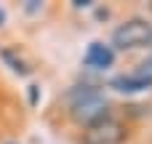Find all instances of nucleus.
<instances>
[{
    "instance_id": "f257e3e1",
    "label": "nucleus",
    "mask_w": 152,
    "mask_h": 144,
    "mask_svg": "<svg viewBox=\"0 0 152 144\" xmlns=\"http://www.w3.org/2000/svg\"><path fill=\"white\" fill-rule=\"evenodd\" d=\"M69 118L77 126H94L104 118H110V102L107 96L96 88V86H83L72 94V107H69Z\"/></svg>"
},
{
    "instance_id": "f03ea898",
    "label": "nucleus",
    "mask_w": 152,
    "mask_h": 144,
    "mask_svg": "<svg viewBox=\"0 0 152 144\" xmlns=\"http://www.w3.org/2000/svg\"><path fill=\"white\" fill-rule=\"evenodd\" d=\"M112 45L120 51L131 48H147L152 45V21L147 19H128L112 32Z\"/></svg>"
},
{
    "instance_id": "7ed1b4c3",
    "label": "nucleus",
    "mask_w": 152,
    "mask_h": 144,
    "mask_svg": "<svg viewBox=\"0 0 152 144\" xmlns=\"http://www.w3.org/2000/svg\"><path fill=\"white\" fill-rule=\"evenodd\" d=\"M126 139H128L126 123L115 120L112 115L94 123V126H88L83 131V144H123Z\"/></svg>"
},
{
    "instance_id": "20e7f679",
    "label": "nucleus",
    "mask_w": 152,
    "mask_h": 144,
    "mask_svg": "<svg viewBox=\"0 0 152 144\" xmlns=\"http://www.w3.org/2000/svg\"><path fill=\"white\" fill-rule=\"evenodd\" d=\"M110 88H115V91H120V94H139V91L152 88V75L142 72V69H136V72H126V75L112 77Z\"/></svg>"
},
{
    "instance_id": "39448f33",
    "label": "nucleus",
    "mask_w": 152,
    "mask_h": 144,
    "mask_svg": "<svg viewBox=\"0 0 152 144\" xmlns=\"http://www.w3.org/2000/svg\"><path fill=\"white\" fill-rule=\"evenodd\" d=\"M112 61H115V51L104 43H91L83 53V64L91 69H107L112 67Z\"/></svg>"
},
{
    "instance_id": "423d86ee",
    "label": "nucleus",
    "mask_w": 152,
    "mask_h": 144,
    "mask_svg": "<svg viewBox=\"0 0 152 144\" xmlns=\"http://www.w3.org/2000/svg\"><path fill=\"white\" fill-rule=\"evenodd\" d=\"M0 56H3V59L11 64V69H13V72H19V75H27V72H29V67H27V64H24V61H21V59L13 53V51L3 48V51H0Z\"/></svg>"
},
{
    "instance_id": "0eeeda50",
    "label": "nucleus",
    "mask_w": 152,
    "mask_h": 144,
    "mask_svg": "<svg viewBox=\"0 0 152 144\" xmlns=\"http://www.w3.org/2000/svg\"><path fill=\"white\" fill-rule=\"evenodd\" d=\"M37 86H29V104H37Z\"/></svg>"
},
{
    "instance_id": "6e6552de",
    "label": "nucleus",
    "mask_w": 152,
    "mask_h": 144,
    "mask_svg": "<svg viewBox=\"0 0 152 144\" xmlns=\"http://www.w3.org/2000/svg\"><path fill=\"white\" fill-rule=\"evenodd\" d=\"M24 8L32 13V11H37V8H40V3H37V0H27V5H24Z\"/></svg>"
},
{
    "instance_id": "1a4fd4ad",
    "label": "nucleus",
    "mask_w": 152,
    "mask_h": 144,
    "mask_svg": "<svg viewBox=\"0 0 152 144\" xmlns=\"http://www.w3.org/2000/svg\"><path fill=\"white\" fill-rule=\"evenodd\" d=\"M142 72H147V75H152V56L147 59V61H144V64H142Z\"/></svg>"
},
{
    "instance_id": "9d476101",
    "label": "nucleus",
    "mask_w": 152,
    "mask_h": 144,
    "mask_svg": "<svg viewBox=\"0 0 152 144\" xmlns=\"http://www.w3.org/2000/svg\"><path fill=\"white\" fill-rule=\"evenodd\" d=\"M91 0H75V8H88Z\"/></svg>"
},
{
    "instance_id": "9b49d317",
    "label": "nucleus",
    "mask_w": 152,
    "mask_h": 144,
    "mask_svg": "<svg viewBox=\"0 0 152 144\" xmlns=\"http://www.w3.org/2000/svg\"><path fill=\"white\" fill-rule=\"evenodd\" d=\"M3 21H5V11L0 8V27H3Z\"/></svg>"
}]
</instances>
